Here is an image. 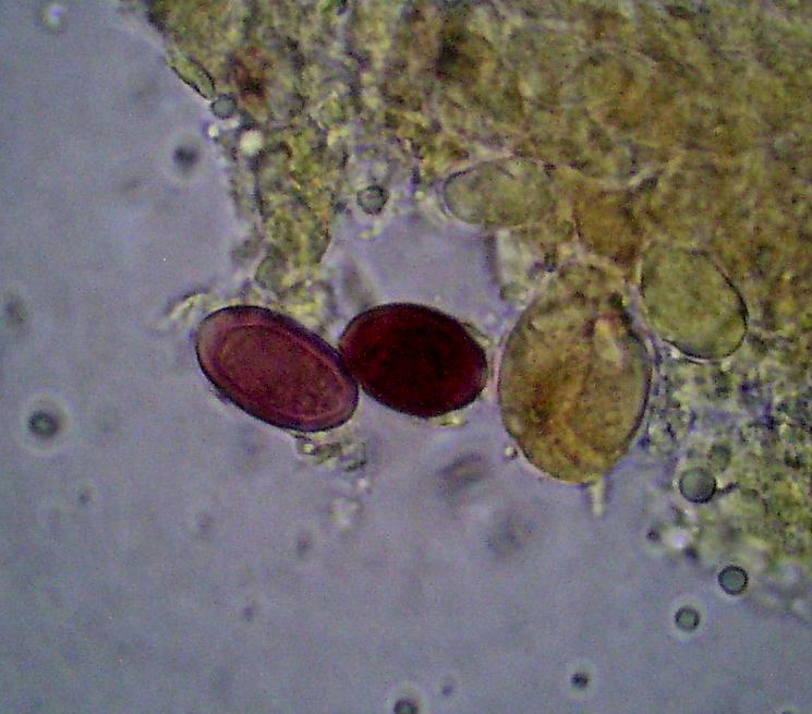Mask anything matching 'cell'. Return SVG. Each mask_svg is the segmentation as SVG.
Wrapping results in <instances>:
<instances>
[{"label": "cell", "instance_id": "1", "mask_svg": "<svg viewBox=\"0 0 812 714\" xmlns=\"http://www.w3.org/2000/svg\"><path fill=\"white\" fill-rule=\"evenodd\" d=\"M196 352L217 390L268 424L319 432L341 425L354 410V388L330 351L252 310L206 318Z\"/></svg>", "mask_w": 812, "mask_h": 714}, {"label": "cell", "instance_id": "2", "mask_svg": "<svg viewBox=\"0 0 812 714\" xmlns=\"http://www.w3.org/2000/svg\"><path fill=\"white\" fill-rule=\"evenodd\" d=\"M342 350L365 390L404 414L445 415L470 403L478 390L476 347L458 327L437 318L366 317L350 327Z\"/></svg>", "mask_w": 812, "mask_h": 714}]
</instances>
